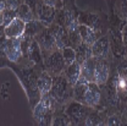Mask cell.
I'll return each instance as SVG.
<instances>
[{
    "mask_svg": "<svg viewBox=\"0 0 127 126\" xmlns=\"http://www.w3.org/2000/svg\"><path fill=\"white\" fill-rule=\"evenodd\" d=\"M95 82H86V83H76L73 86V95L72 98L84 105L91 108L96 107L101 99V91Z\"/></svg>",
    "mask_w": 127,
    "mask_h": 126,
    "instance_id": "1",
    "label": "cell"
},
{
    "mask_svg": "<svg viewBox=\"0 0 127 126\" xmlns=\"http://www.w3.org/2000/svg\"><path fill=\"white\" fill-rule=\"evenodd\" d=\"M56 102L50 94L40 97V100L35 104L33 116L39 125H49L53 121V111L55 110Z\"/></svg>",
    "mask_w": 127,
    "mask_h": 126,
    "instance_id": "2",
    "label": "cell"
},
{
    "mask_svg": "<svg viewBox=\"0 0 127 126\" xmlns=\"http://www.w3.org/2000/svg\"><path fill=\"white\" fill-rule=\"evenodd\" d=\"M49 94L54 98L56 103H64L73 95V86L65 77V75L53 76V84Z\"/></svg>",
    "mask_w": 127,
    "mask_h": 126,
    "instance_id": "3",
    "label": "cell"
},
{
    "mask_svg": "<svg viewBox=\"0 0 127 126\" xmlns=\"http://www.w3.org/2000/svg\"><path fill=\"white\" fill-rule=\"evenodd\" d=\"M91 113V107L88 105H84L79 102H71L66 110H65V114L68 116L71 124L73 125H79V124H83L87 119V116L89 115Z\"/></svg>",
    "mask_w": 127,
    "mask_h": 126,
    "instance_id": "4",
    "label": "cell"
},
{
    "mask_svg": "<svg viewBox=\"0 0 127 126\" xmlns=\"http://www.w3.org/2000/svg\"><path fill=\"white\" fill-rule=\"evenodd\" d=\"M65 67H66V65L64 61L61 50H59V49L54 50L49 55L44 56V69L51 76H56V75L63 74Z\"/></svg>",
    "mask_w": 127,
    "mask_h": 126,
    "instance_id": "5",
    "label": "cell"
},
{
    "mask_svg": "<svg viewBox=\"0 0 127 126\" xmlns=\"http://www.w3.org/2000/svg\"><path fill=\"white\" fill-rule=\"evenodd\" d=\"M34 39L38 42V44H39V47L42 49V53H43L44 56L49 55L54 50H58L56 43H55V37H54L53 32L50 31L49 27H45L39 34H37L34 37Z\"/></svg>",
    "mask_w": 127,
    "mask_h": 126,
    "instance_id": "6",
    "label": "cell"
},
{
    "mask_svg": "<svg viewBox=\"0 0 127 126\" xmlns=\"http://www.w3.org/2000/svg\"><path fill=\"white\" fill-rule=\"evenodd\" d=\"M56 11H58V10H56L55 7L44 4L42 0H38L37 7H35V15L38 17V20H39L45 27H49L50 25L54 23L55 17H56Z\"/></svg>",
    "mask_w": 127,
    "mask_h": 126,
    "instance_id": "7",
    "label": "cell"
},
{
    "mask_svg": "<svg viewBox=\"0 0 127 126\" xmlns=\"http://www.w3.org/2000/svg\"><path fill=\"white\" fill-rule=\"evenodd\" d=\"M109 43H110V50L116 58H121L125 54V48H124V42H122V34H121V28H115L111 27L109 31Z\"/></svg>",
    "mask_w": 127,
    "mask_h": 126,
    "instance_id": "8",
    "label": "cell"
},
{
    "mask_svg": "<svg viewBox=\"0 0 127 126\" xmlns=\"http://www.w3.org/2000/svg\"><path fill=\"white\" fill-rule=\"evenodd\" d=\"M5 56L11 61L17 63L22 56V45L21 38H7L5 44Z\"/></svg>",
    "mask_w": 127,
    "mask_h": 126,
    "instance_id": "9",
    "label": "cell"
},
{
    "mask_svg": "<svg viewBox=\"0 0 127 126\" xmlns=\"http://www.w3.org/2000/svg\"><path fill=\"white\" fill-rule=\"evenodd\" d=\"M110 75V66L106 59L104 58H96L94 71V82L98 86H104L106 81L109 80Z\"/></svg>",
    "mask_w": 127,
    "mask_h": 126,
    "instance_id": "10",
    "label": "cell"
},
{
    "mask_svg": "<svg viewBox=\"0 0 127 126\" xmlns=\"http://www.w3.org/2000/svg\"><path fill=\"white\" fill-rule=\"evenodd\" d=\"M78 15L76 14L75 11V7H71V6H65L61 9H59L56 11V17H55V21L58 25L63 26L65 28H67L70 25H72L73 22L78 21L77 20Z\"/></svg>",
    "mask_w": 127,
    "mask_h": 126,
    "instance_id": "11",
    "label": "cell"
},
{
    "mask_svg": "<svg viewBox=\"0 0 127 126\" xmlns=\"http://www.w3.org/2000/svg\"><path fill=\"white\" fill-rule=\"evenodd\" d=\"M77 20H78V23L86 25V26L93 28L95 31L103 32L101 31L103 25H104L103 17L98 12H84V14H79Z\"/></svg>",
    "mask_w": 127,
    "mask_h": 126,
    "instance_id": "12",
    "label": "cell"
},
{
    "mask_svg": "<svg viewBox=\"0 0 127 126\" xmlns=\"http://www.w3.org/2000/svg\"><path fill=\"white\" fill-rule=\"evenodd\" d=\"M26 22L20 17H15L7 26L4 27V34L7 38H21L25 34Z\"/></svg>",
    "mask_w": 127,
    "mask_h": 126,
    "instance_id": "13",
    "label": "cell"
},
{
    "mask_svg": "<svg viewBox=\"0 0 127 126\" xmlns=\"http://www.w3.org/2000/svg\"><path fill=\"white\" fill-rule=\"evenodd\" d=\"M92 53L95 58H104L108 59L110 54V43L108 36L99 37L94 43L92 44Z\"/></svg>",
    "mask_w": 127,
    "mask_h": 126,
    "instance_id": "14",
    "label": "cell"
},
{
    "mask_svg": "<svg viewBox=\"0 0 127 126\" xmlns=\"http://www.w3.org/2000/svg\"><path fill=\"white\" fill-rule=\"evenodd\" d=\"M50 31L53 32L54 37H55V43H56V47L59 50H61L63 48L67 47L68 45V33H67V30L60 26V25H50L49 26Z\"/></svg>",
    "mask_w": 127,
    "mask_h": 126,
    "instance_id": "15",
    "label": "cell"
},
{
    "mask_svg": "<svg viewBox=\"0 0 127 126\" xmlns=\"http://www.w3.org/2000/svg\"><path fill=\"white\" fill-rule=\"evenodd\" d=\"M78 30H79L81 38H82V42L86 43V44H88V45H92L99 37L103 36V32L95 31V30L86 26V25H82V23H79Z\"/></svg>",
    "mask_w": 127,
    "mask_h": 126,
    "instance_id": "16",
    "label": "cell"
},
{
    "mask_svg": "<svg viewBox=\"0 0 127 126\" xmlns=\"http://www.w3.org/2000/svg\"><path fill=\"white\" fill-rule=\"evenodd\" d=\"M96 58L92 56L88 60H86L83 64H81V79L86 82H94V71Z\"/></svg>",
    "mask_w": 127,
    "mask_h": 126,
    "instance_id": "17",
    "label": "cell"
},
{
    "mask_svg": "<svg viewBox=\"0 0 127 126\" xmlns=\"http://www.w3.org/2000/svg\"><path fill=\"white\" fill-rule=\"evenodd\" d=\"M51 84H53V77L50 74H48L47 71H42L40 75L37 79V87L39 91V94L42 95L49 94L50 89H51Z\"/></svg>",
    "mask_w": 127,
    "mask_h": 126,
    "instance_id": "18",
    "label": "cell"
},
{
    "mask_svg": "<svg viewBox=\"0 0 127 126\" xmlns=\"http://www.w3.org/2000/svg\"><path fill=\"white\" fill-rule=\"evenodd\" d=\"M64 74H65V77L67 79V81L70 82V84L75 86L81 76V64H78L75 60L72 64H70L65 67Z\"/></svg>",
    "mask_w": 127,
    "mask_h": 126,
    "instance_id": "19",
    "label": "cell"
},
{
    "mask_svg": "<svg viewBox=\"0 0 127 126\" xmlns=\"http://www.w3.org/2000/svg\"><path fill=\"white\" fill-rule=\"evenodd\" d=\"M27 55L30 56V59H31L34 64H42V61H43L42 49H40L38 42H37L34 38H32L31 41H30L28 49H27Z\"/></svg>",
    "mask_w": 127,
    "mask_h": 126,
    "instance_id": "20",
    "label": "cell"
},
{
    "mask_svg": "<svg viewBox=\"0 0 127 126\" xmlns=\"http://www.w3.org/2000/svg\"><path fill=\"white\" fill-rule=\"evenodd\" d=\"M75 53H76V61L78 64H83L86 60H88L89 58L93 56L92 45H88L83 42L75 49Z\"/></svg>",
    "mask_w": 127,
    "mask_h": 126,
    "instance_id": "21",
    "label": "cell"
},
{
    "mask_svg": "<svg viewBox=\"0 0 127 126\" xmlns=\"http://www.w3.org/2000/svg\"><path fill=\"white\" fill-rule=\"evenodd\" d=\"M44 28H45V26H44L39 20H32V21H30V22L26 23L25 36H28V37L34 38L37 34H39Z\"/></svg>",
    "mask_w": 127,
    "mask_h": 126,
    "instance_id": "22",
    "label": "cell"
},
{
    "mask_svg": "<svg viewBox=\"0 0 127 126\" xmlns=\"http://www.w3.org/2000/svg\"><path fill=\"white\" fill-rule=\"evenodd\" d=\"M16 11H17V17H20V18H21L22 21H25L26 23L32 21V20H34V12H33V10H32L26 2L21 4L20 7H18Z\"/></svg>",
    "mask_w": 127,
    "mask_h": 126,
    "instance_id": "23",
    "label": "cell"
},
{
    "mask_svg": "<svg viewBox=\"0 0 127 126\" xmlns=\"http://www.w3.org/2000/svg\"><path fill=\"white\" fill-rule=\"evenodd\" d=\"M115 15H117V17L121 20L127 21V0H116Z\"/></svg>",
    "mask_w": 127,
    "mask_h": 126,
    "instance_id": "24",
    "label": "cell"
},
{
    "mask_svg": "<svg viewBox=\"0 0 127 126\" xmlns=\"http://www.w3.org/2000/svg\"><path fill=\"white\" fill-rule=\"evenodd\" d=\"M61 54H63L64 61H65V65H70L72 64L75 60H76V53H75V49L70 45L65 47L61 49Z\"/></svg>",
    "mask_w": 127,
    "mask_h": 126,
    "instance_id": "25",
    "label": "cell"
},
{
    "mask_svg": "<svg viewBox=\"0 0 127 126\" xmlns=\"http://www.w3.org/2000/svg\"><path fill=\"white\" fill-rule=\"evenodd\" d=\"M100 124H103V119L96 111H93V113L91 111L84 121V125H100Z\"/></svg>",
    "mask_w": 127,
    "mask_h": 126,
    "instance_id": "26",
    "label": "cell"
},
{
    "mask_svg": "<svg viewBox=\"0 0 127 126\" xmlns=\"http://www.w3.org/2000/svg\"><path fill=\"white\" fill-rule=\"evenodd\" d=\"M15 17H17V11L14 10V9L6 7L5 11H4V15H2V25H4V27L7 26Z\"/></svg>",
    "mask_w": 127,
    "mask_h": 126,
    "instance_id": "27",
    "label": "cell"
},
{
    "mask_svg": "<svg viewBox=\"0 0 127 126\" xmlns=\"http://www.w3.org/2000/svg\"><path fill=\"white\" fill-rule=\"evenodd\" d=\"M51 124L53 125H70L71 121H70V119L66 114H58V115L54 116Z\"/></svg>",
    "mask_w": 127,
    "mask_h": 126,
    "instance_id": "28",
    "label": "cell"
},
{
    "mask_svg": "<svg viewBox=\"0 0 127 126\" xmlns=\"http://www.w3.org/2000/svg\"><path fill=\"white\" fill-rule=\"evenodd\" d=\"M44 4H47L49 6H53V7H55L56 10H59V9H61L64 7V0H42Z\"/></svg>",
    "mask_w": 127,
    "mask_h": 126,
    "instance_id": "29",
    "label": "cell"
},
{
    "mask_svg": "<svg viewBox=\"0 0 127 126\" xmlns=\"http://www.w3.org/2000/svg\"><path fill=\"white\" fill-rule=\"evenodd\" d=\"M5 2H6V7L17 10L20 7V5L25 2V0H5Z\"/></svg>",
    "mask_w": 127,
    "mask_h": 126,
    "instance_id": "30",
    "label": "cell"
},
{
    "mask_svg": "<svg viewBox=\"0 0 127 126\" xmlns=\"http://www.w3.org/2000/svg\"><path fill=\"white\" fill-rule=\"evenodd\" d=\"M121 34H122V42H124V48H125V54H127V22L121 28Z\"/></svg>",
    "mask_w": 127,
    "mask_h": 126,
    "instance_id": "31",
    "label": "cell"
},
{
    "mask_svg": "<svg viewBox=\"0 0 127 126\" xmlns=\"http://www.w3.org/2000/svg\"><path fill=\"white\" fill-rule=\"evenodd\" d=\"M106 124H108V125H121V124H122V121L120 120V118H119V116L112 115V116H110V118L106 120Z\"/></svg>",
    "mask_w": 127,
    "mask_h": 126,
    "instance_id": "32",
    "label": "cell"
},
{
    "mask_svg": "<svg viewBox=\"0 0 127 126\" xmlns=\"http://www.w3.org/2000/svg\"><path fill=\"white\" fill-rule=\"evenodd\" d=\"M5 9H6V2H5V0H0V26L2 25V15H4Z\"/></svg>",
    "mask_w": 127,
    "mask_h": 126,
    "instance_id": "33",
    "label": "cell"
},
{
    "mask_svg": "<svg viewBox=\"0 0 127 126\" xmlns=\"http://www.w3.org/2000/svg\"><path fill=\"white\" fill-rule=\"evenodd\" d=\"M68 1H71V0H64V5H65V2H68Z\"/></svg>",
    "mask_w": 127,
    "mask_h": 126,
    "instance_id": "34",
    "label": "cell"
},
{
    "mask_svg": "<svg viewBox=\"0 0 127 126\" xmlns=\"http://www.w3.org/2000/svg\"><path fill=\"white\" fill-rule=\"evenodd\" d=\"M126 59H127V54H126Z\"/></svg>",
    "mask_w": 127,
    "mask_h": 126,
    "instance_id": "35",
    "label": "cell"
}]
</instances>
